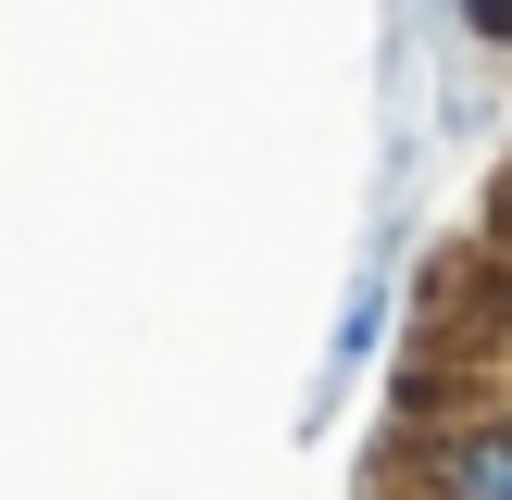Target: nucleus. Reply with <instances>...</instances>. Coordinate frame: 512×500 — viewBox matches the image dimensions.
<instances>
[{"label": "nucleus", "instance_id": "obj_2", "mask_svg": "<svg viewBox=\"0 0 512 500\" xmlns=\"http://www.w3.org/2000/svg\"><path fill=\"white\" fill-rule=\"evenodd\" d=\"M375 338H388V275H363V288H350V313H338V363H363Z\"/></svg>", "mask_w": 512, "mask_h": 500}, {"label": "nucleus", "instance_id": "obj_3", "mask_svg": "<svg viewBox=\"0 0 512 500\" xmlns=\"http://www.w3.org/2000/svg\"><path fill=\"white\" fill-rule=\"evenodd\" d=\"M463 13H475V38H500V50H512V0H463Z\"/></svg>", "mask_w": 512, "mask_h": 500}, {"label": "nucleus", "instance_id": "obj_1", "mask_svg": "<svg viewBox=\"0 0 512 500\" xmlns=\"http://www.w3.org/2000/svg\"><path fill=\"white\" fill-rule=\"evenodd\" d=\"M425 500H512V413H463L425 438Z\"/></svg>", "mask_w": 512, "mask_h": 500}]
</instances>
